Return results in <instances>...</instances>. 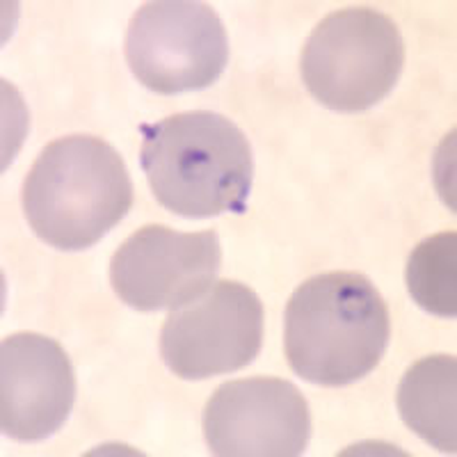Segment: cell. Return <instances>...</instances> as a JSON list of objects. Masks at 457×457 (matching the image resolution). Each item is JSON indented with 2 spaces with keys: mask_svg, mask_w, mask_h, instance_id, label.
Masks as SVG:
<instances>
[{
  "mask_svg": "<svg viewBox=\"0 0 457 457\" xmlns=\"http://www.w3.org/2000/svg\"><path fill=\"white\" fill-rule=\"evenodd\" d=\"M411 300L439 318L457 313V234L444 231L416 245L407 263Z\"/></svg>",
  "mask_w": 457,
  "mask_h": 457,
  "instance_id": "cell-11",
  "label": "cell"
},
{
  "mask_svg": "<svg viewBox=\"0 0 457 457\" xmlns=\"http://www.w3.org/2000/svg\"><path fill=\"white\" fill-rule=\"evenodd\" d=\"M204 432L220 457H295L309 444L312 414L300 389L286 379H236L208 400Z\"/></svg>",
  "mask_w": 457,
  "mask_h": 457,
  "instance_id": "cell-8",
  "label": "cell"
},
{
  "mask_svg": "<svg viewBox=\"0 0 457 457\" xmlns=\"http://www.w3.org/2000/svg\"><path fill=\"white\" fill-rule=\"evenodd\" d=\"M222 268L215 231L181 234L149 224L126 238L110 261V284L137 312L179 309L213 286Z\"/></svg>",
  "mask_w": 457,
  "mask_h": 457,
  "instance_id": "cell-7",
  "label": "cell"
},
{
  "mask_svg": "<svg viewBox=\"0 0 457 457\" xmlns=\"http://www.w3.org/2000/svg\"><path fill=\"white\" fill-rule=\"evenodd\" d=\"M126 62L151 92L171 96L206 89L228 62L227 30L206 3H146L130 19Z\"/></svg>",
  "mask_w": 457,
  "mask_h": 457,
  "instance_id": "cell-5",
  "label": "cell"
},
{
  "mask_svg": "<svg viewBox=\"0 0 457 457\" xmlns=\"http://www.w3.org/2000/svg\"><path fill=\"white\" fill-rule=\"evenodd\" d=\"M405 64V42L389 16L348 7L325 16L302 51V80L337 112H361L389 96Z\"/></svg>",
  "mask_w": 457,
  "mask_h": 457,
  "instance_id": "cell-4",
  "label": "cell"
},
{
  "mask_svg": "<svg viewBox=\"0 0 457 457\" xmlns=\"http://www.w3.org/2000/svg\"><path fill=\"white\" fill-rule=\"evenodd\" d=\"M263 345V304L238 281H218L171 309L161 332L167 369L183 379L227 375L252 364Z\"/></svg>",
  "mask_w": 457,
  "mask_h": 457,
  "instance_id": "cell-6",
  "label": "cell"
},
{
  "mask_svg": "<svg viewBox=\"0 0 457 457\" xmlns=\"http://www.w3.org/2000/svg\"><path fill=\"white\" fill-rule=\"evenodd\" d=\"M140 133L142 170L162 208L195 220L247 211L254 161L234 121L195 110L142 124Z\"/></svg>",
  "mask_w": 457,
  "mask_h": 457,
  "instance_id": "cell-1",
  "label": "cell"
},
{
  "mask_svg": "<svg viewBox=\"0 0 457 457\" xmlns=\"http://www.w3.org/2000/svg\"><path fill=\"white\" fill-rule=\"evenodd\" d=\"M398 411L410 430L442 453L457 451V359L416 361L398 386Z\"/></svg>",
  "mask_w": 457,
  "mask_h": 457,
  "instance_id": "cell-10",
  "label": "cell"
},
{
  "mask_svg": "<svg viewBox=\"0 0 457 457\" xmlns=\"http://www.w3.org/2000/svg\"><path fill=\"white\" fill-rule=\"evenodd\" d=\"M76 373L57 341L12 334L0 343V428L14 442H44L69 419Z\"/></svg>",
  "mask_w": 457,
  "mask_h": 457,
  "instance_id": "cell-9",
  "label": "cell"
},
{
  "mask_svg": "<svg viewBox=\"0 0 457 457\" xmlns=\"http://www.w3.org/2000/svg\"><path fill=\"white\" fill-rule=\"evenodd\" d=\"M389 309L359 272H325L288 300L284 348L288 366L318 386H345L366 378L385 357Z\"/></svg>",
  "mask_w": 457,
  "mask_h": 457,
  "instance_id": "cell-2",
  "label": "cell"
},
{
  "mask_svg": "<svg viewBox=\"0 0 457 457\" xmlns=\"http://www.w3.org/2000/svg\"><path fill=\"white\" fill-rule=\"evenodd\" d=\"M133 206V181L108 142L69 136L39 154L23 183V211L44 243L64 252L87 250Z\"/></svg>",
  "mask_w": 457,
  "mask_h": 457,
  "instance_id": "cell-3",
  "label": "cell"
}]
</instances>
